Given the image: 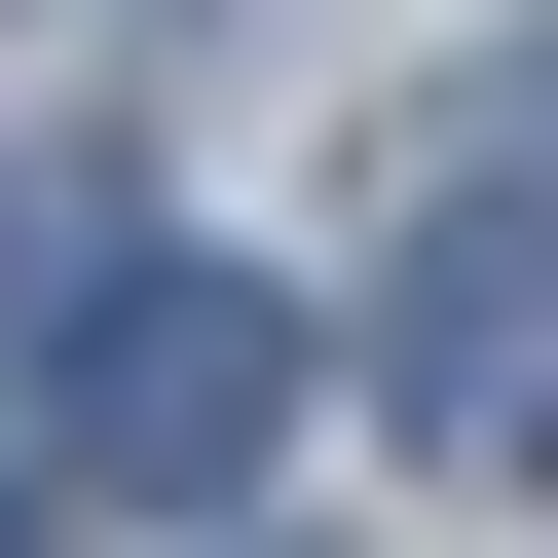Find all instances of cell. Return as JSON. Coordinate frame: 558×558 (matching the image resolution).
<instances>
[{"mask_svg": "<svg viewBox=\"0 0 558 558\" xmlns=\"http://www.w3.org/2000/svg\"><path fill=\"white\" fill-rule=\"evenodd\" d=\"M0 558H38V484H0Z\"/></svg>", "mask_w": 558, "mask_h": 558, "instance_id": "cell-3", "label": "cell"}, {"mask_svg": "<svg viewBox=\"0 0 558 558\" xmlns=\"http://www.w3.org/2000/svg\"><path fill=\"white\" fill-rule=\"evenodd\" d=\"M373 410H410L447 484H558V260H521V223H447V260H410V336H373Z\"/></svg>", "mask_w": 558, "mask_h": 558, "instance_id": "cell-2", "label": "cell"}, {"mask_svg": "<svg viewBox=\"0 0 558 558\" xmlns=\"http://www.w3.org/2000/svg\"><path fill=\"white\" fill-rule=\"evenodd\" d=\"M260 410H299V299H223V260L75 299V484H260Z\"/></svg>", "mask_w": 558, "mask_h": 558, "instance_id": "cell-1", "label": "cell"}]
</instances>
